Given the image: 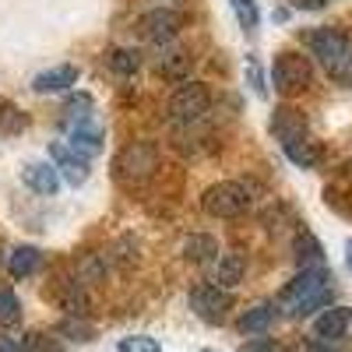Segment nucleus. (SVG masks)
Returning a JSON list of instances; mask_svg holds the SVG:
<instances>
[{"label":"nucleus","mask_w":352,"mask_h":352,"mask_svg":"<svg viewBox=\"0 0 352 352\" xmlns=\"http://www.w3.org/2000/svg\"><path fill=\"white\" fill-rule=\"evenodd\" d=\"M282 152L296 162V166H303V169H314V166L320 162V148H317L310 138H303V141H296V144H285Z\"/></svg>","instance_id":"nucleus-21"},{"label":"nucleus","mask_w":352,"mask_h":352,"mask_svg":"<svg viewBox=\"0 0 352 352\" xmlns=\"http://www.w3.org/2000/svg\"><path fill=\"white\" fill-rule=\"evenodd\" d=\"M109 67L124 78H134L141 71V53L138 50H113L109 53Z\"/></svg>","instance_id":"nucleus-23"},{"label":"nucleus","mask_w":352,"mask_h":352,"mask_svg":"<svg viewBox=\"0 0 352 352\" xmlns=\"http://www.w3.org/2000/svg\"><path fill=\"white\" fill-rule=\"evenodd\" d=\"M0 352H32V345H28V335H25V338L0 335Z\"/></svg>","instance_id":"nucleus-31"},{"label":"nucleus","mask_w":352,"mask_h":352,"mask_svg":"<svg viewBox=\"0 0 352 352\" xmlns=\"http://www.w3.org/2000/svg\"><path fill=\"white\" fill-rule=\"evenodd\" d=\"M352 328V307H328L314 320V338L317 342H338Z\"/></svg>","instance_id":"nucleus-10"},{"label":"nucleus","mask_w":352,"mask_h":352,"mask_svg":"<svg viewBox=\"0 0 352 352\" xmlns=\"http://www.w3.org/2000/svg\"><path fill=\"white\" fill-rule=\"evenodd\" d=\"M247 275V257L243 254H219L212 264V282L222 289H236Z\"/></svg>","instance_id":"nucleus-12"},{"label":"nucleus","mask_w":352,"mask_h":352,"mask_svg":"<svg viewBox=\"0 0 352 352\" xmlns=\"http://www.w3.org/2000/svg\"><path fill=\"white\" fill-rule=\"evenodd\" d=\"M212 106V92L201 81H184L169 99V120L173 124H197Z\"/></svg>","instance_id":"nucleus-6"},{"label":"nucleus","mask_w":352,"mask_h":352,"mask_svg":"<svg viewBox=\"0 0 352 352\" xmlns=\"http://www.w3.org/2000/svg\"><path fill=\"white\" fill-rule=\"evenodd\" d=\"M219 257V243L215 236H204V232H194V236L184 240V261L190 264H208Z\"/></svg>","instance_id":"nucleus-19"},{"label":"nucleus","mask_w":352,"mask_h":352,"mask_svg":"<svg viewBox=\"0 0 352 352\" xmlns=\"http://www.w3.org/2000/svg\"><path fill=\"white\" fill-rule=\"evenodd\" d=\"M292 257H296L300 268H324V247H320V240L310 229L296 232V240H292Z\"/></svg>","instance_id":"nucleus-16"},{"label":"nucleus","mask_w":352,"mask_h":352,"mask_svg":"<svg viewBox=\"0 0 352 352\" xmlns=\"http://www.w3.org/2000/svg\"><path fill=\"white\" fill-rule=\"evenodd\" d=\"M21 320V303H18V296L11 289H0V324L4 328H11V324H18Z\"/></svg>","instance_id":"nucleus-26"},{"label":"nucleus","mask_w":352,"mask_h":352,"mask_svg":"<svg viewBox=\"0 0 352 352\" xmlns=\"http://www.w3.org/2000/svg\"><path fill=\"white\" fill-rule=\"evenodd\" d=\"M28 345H32V352H64L60 338L53 335H28Z\"/></svg>","instance_id":"nucleus-30"},{"label":"nucleus","mask_w":352,"mask_h":352,"mask_svg":"<svg viewBox=\"0 0 352 352\" xmlns=\"http://www.w3.org/2000/svg\"><path fill=\"white\" fill-rule=\"evenodd\" d=\"M113 169L124 184H144L159 169V148L148 144V141H134V144H127V148H120Z\"/></svg>","instance_id":"nucleus-5"},{"label":"nucleus","mask_w":352,"mask_h":352,"mask_svg":"<svg viewBox=\"0 0 352 352\" xmlns=\"http://www.w3.org/2000/svg\"><path fill=\"white\" fill-rule=\"evenodd\" d=\"M345 264H349V272H352V240L345 243Z\"/></svg>","instance_id":"nucleus-34"},{"label":"nucleus","mask_w":352,"mask_h":352,"mask_svg":"<svg viewBox=\"0 0 352 352\" xmlns=\"http://www.w3.org/2000/svg\"><path fill=\"white\" fill-rule=\"evenodd\" d=\"M78 85V67L74 64H60V67H50L43 74L32 78V88L39 96H50V92H64V88Z\"/></svg>","instance_id":"nucleus-15"},{"label":"nucleus","mask_w":352,"mask_h":352,"mask_svg":"<svg viewBox=\"0 0 352 352\" xmlns=\"http://www.w3.org/2000/svg\"><path fill=\"white\" fill-rule=\"evenodd\" d=\"M190 310L204 320V324H222L232 310V292L215 285V282H201L190 289Z\"/></svg>","instance_id":"nucleus-7"},{"label":"nucleus","mask_w":352,"mask_h":352,"mask_svg":"<svg viewBox=\"0 0 352 352\" xmlns=\"http://www.w3.org/2000/svg\"><path fill=\"white\" fill-rule=\"evenodd\" d=\"M201 352H212V349H201Z\"/></svg>","instance_id":"nucleus-35"},{"label":"nucleus","mask_w":352,"mask_h":352,"mask_svg":"<svg viewBox=\"0 0 352 352\" xmlns=\"http://www.w3.org/2000/svg\"><path fill=\"white\" fill-rule=\"evenodd\" d=\"M116 349L120 352H162V345L152 335H127V338L116 342Z\"/></svg>","instance_id":"nucleus-27"},{"label":"nucleus","mask_w":352,"mask_h":352,"mask_svg":"<svg viewBox=\"0 0 352 352\" xmlns=\"http://www.w3.org/2000/svg\"><path fill=\"white\" fill-rule=\"evenodd\" d=\"M74 272H78V278H74V282L92 285V282H99V278L106 275V264H102L96 254H88V257H81V261L74 264Z\"/></svg>","instance_id":"nucleus-24"},{"label":"nucleus","mask_w":352,"mask_h":352,"mask_svg":"<svg viewBox=\"0 0 352 352\" xmlns=\"http://www.w3.org/2000/svg\"><path fill=\"white\" fill-rule=\"evenodd\" d=\"M21 180L28 190H36V194H56V187H60V173H56V166L50 162H28L21 169Z\"/></svg>","instance_id":"nucleus-13"},{"label":"nucleus","mask_w":352,"mask_h":352,"mask_svg":"<svg viewBox=\"0 0 352 352\" xmlns=\"http://www.w3.org/2000/svg\"><path fill=\"white\" fill-rule=\"evenodd\" d=\"M314 81V64H310V56L296 53V50H282L275 60H272V85H275V92L282 96H300L307 92Z\"/></svg>","instance_id":"nucleus-3"},{"label":"nucleus","mask_w":352,"mask_h":352,"mask_svg":"<svg viewBox=\"0 0 352 352\" xmlns=\"http://www.w3.org/2000/svg\"><path fill=\"white\" fill-rule=\"evenodd\" d=\"M155 71L162 74V78H169V81H187V74H190V56L187 53H180V50H176V53H162L159 56V64H155Z\"/></svg>","instance_id":"nucleus-20"},{"label":"nucleus","mask_w":352,"mask_h":352,"mask_svg":"<svg viewBox=\"0 0 352 352\" xmlns=\"http://www.w3.org/2000/svg\"><path fill=\"white\" fill-rule=\"evenodd\" d=\"M71 148H74L78 155H85V159L99 155V152H102V127H99L96 120L74 124V127H71Z\"/></svg>","instance_id":"nucleus-14"},{"label":"nucleus","mask_w":352,"mask_h":352,"mask_svg":"<svg viewBox=\"0 0 352 352\" xmlns=\"http://www.w3.org/2000/svg\"><path fill=\"white\" fill-rule=\"evenodd\" d=\"M81 120H92V96H71L67 102H64V124L67 127H74V124H81Z\"/></svg>","instance_id":"nucleus-22"},{"label":"nucleus","mask_w":352,"mask_h":352,"mask_svg":"<svg viewBox=\"0 0 352 352\" xmlns=\"http://www.w3.org/2000/svg\"><path fill=\"white\" fill-rule=\"evenodd\" d=\"M278 303H254L243 317H240V331L243 335H264L275 320H278Z\"/></svg>","instance_id":"nucleus-17"},{"label":"nucleus","mask_w":352,"mask_h":352,"mask_svg":"<svg viewBox=\"0 0 352 352\" xmlns=\"http://www.w3.org/2000/svg\"><path fill=\"white\" fill-rule=\"evenodd\" d=\"M247 71H250V85H254V92H257V96H264V81H261V71H257V64H254V60H247Z\"/></svg>","instance_id":"nucleus-32"},{"label":"nucleus","mask_w":352,"mask_h":352,"mask_svg":"<svg viewBox=\"0 0 352 352\" xmlns=\"http://www.w3.org/2000/svg\"><path fill=\"white\" fill-rule=\"evenodd\" d=\"M232 11H236V21L243 32H254L257 21H261V11H257V0H229Z\"/></svg>","instance_id":"nucleus-25"},{"label":"nucleus","mask_w":352,"mask_h":352,"mask_svg":"<svg viewBox=\"0 0 352 352\" xmlns=\"http://www.w3.org/2000/svg\"><path fill=\"white\" fill-rule=\"evenodd\" d=\"M39 264H43V250H39V247H14V250L8 254V272H11V278L36 275Z\"/></svg>","instance_id":"nucleus-18"},{"label":"nucleus","mask_w":352,"mask_h":352,"mask_svg":"<svg viewBox=\"0 0 352 352\" xmlns=\"http://www.w3.org/2000/svg\"><path fill=\"white\" fill-rule=\"evenodd\" d=\"M240 352H285L282 349V342H275V338H250V342H243L240 345Z\"/></svg>","instance_id":"nucleus-29"},{"label":"nucleus","mask_w":352,"mask_h":352,"mask_svg":"<svg viewBox=\"0 0 352 352\" xmlns=\"http://www.w3.org/2000/svg\"><path fill=\"white\" fill-rule=\"evenodd\" d=\"M328 0H296V8H303V11H317V8H324Z\"/></svg>","instance_id":"nucleus-33"},{"label":"nucleus","mask_w":352,"mask_h":352,"mask_svg":"<svg viewBox=\"0 0 352 352\" xmlns=\"http://www.w3.org/2000/svg\"><path fill=\"white\" fill-rule=\"evenodd\" d=\"M331 300H335L331 275L324 268H300V275L282 289L278 310L289 317H310L317 310H328Z\"/></svg>","instance_id":"nucleus-1"},{"label":"nucleus","mask_w":352,"mask_h":352,"mask_svg":"<svg viewBox=\"0 0 352 352\" xmlns=\"http://www.w3.org/2000/svg\"><path fill=\"white\" fill-rule=\"evenodd\" d=\"M307 46L335 81H352V43L338 28H314L307 32Z\"/></svg>","instance_id":"nucleus-2"},{"label":"nucleus","mask_w":352,"mask_h":352,"mask_svg":"<svg viewBox=\"0 0 352 352\" xmlns=\"http://www.w3.org/2000/svg\"><path fill=\"white\" fill-rule=\"evenodd\" d=\"M141 28V36L155 43V46H169L176 36H180V28H184V14L180 11H173V8H155L148 14H141L138 21Z\"/></svg>","instance_id":"nucleus-8"},{"label":"nucleus","mask_w":352,"mask_h":352,"mask_svg":"<svg viewBox=\"0 0 352 352\" xmlns=\"http://www.w3.org/2000/svg\"><path fill=\"white\" fill-rule=\"evenodd\" d=\"M50 159L56 162V173H60L71 187H81V184L88 180V173H92L88 159L78 155L74 148H67V144H56V141H53V144H50Z\"/></svg>","instance_id":"nucleus-9"},{"label":"nucleus","mask_w":352,"mask_h":352,"mask_svg":"<svg viewBox=\"0 0 352 352\" xmlns=\"http://www.w3.org/2000/svg\"><path fill=\"white\" fill-rule=\"evenodd\" d=\"M272 131H275L282 148H285V144H296V141L307 138V116L296 106H278L275 116H272Z\"/></svg>","instance_id":"nucleus-11"},{"label":"nucleus","mask_w":352,"mask_h":352,"mask_svg":"<svg viewBox=\"0 0 352 352\" xmlns=\"http://www.w3.org/2000/svg\"><path fill=\"white\" fill-rule=\"evenodd\" d=\"M201 208L204 215L212 219H236L250 208V190L236 180H222V184H212L208 190L201 194Z\"/></svg>","instance_id":"nucleus-4"},{"label":"nucleus","mask_w":352,"mask_h":352,"mask_svg":"<svg viewBox=\"0 0 352 352\" xmlns=\"http://www.w3.org/2000/svg\"><path fill=\"white\" fill-rule=\"evenodd\" d=\"M56 331L67 335V338H74V342H92V335H96V328L88 324V320H78V317H67Z\"/></svg>","instance_id":"nucleus-28"}]
</instances>
